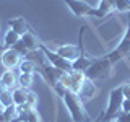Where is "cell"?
I'll list each match as a JSON object with an SVG mask.
<instances>
[{
  "instance_id": "11",
  "label": "cell",
  "mask_w": 130,
  "mask_h": 122,
  "mask_svg": "<svg viewBox=\"0 0 130 122\" xmlns=\"http://www.w3.org/2000/svg\"><path fill=\"white\" fill-rule=\"evenodd\" d=\"M93 62V57H88L86 54H85V49H83V52L80 54V57L75 60V62L72 64V70H76V72H86L88 68H89V65H91Z\"/></svg>"
},
{
  "instance_id": "2",
  "label": "cell",
  "mask_w": 130,
  "mask_h": 122,
  "mask_svg": "<svg viewBox=\"0 0 130 122\" xmlns=\"http://www.w3.org/2000/svg\"><path fill=\"white\" fill-rule=\"evenodd\" d=\"M124 91H122V86H117L111 89L109 93V103H107V108L106 111L103 112V119L101 122H111V120H116V117L119 116V112L122 111V103H124Z\"/></svg>"
},
{
  "instance_id": "28",
  "label": "cell",
  "mask_w": 130,
  "mask_h": 122,
  "mask_svg": "<svg viewBox=\"0 0 130 122\" xmlns=\"http://www.w3.org/2000/svg\"><path fill=\"white\" fill-rule=\"evenodd\" d=\"M125 38H130V23H128V26H127V29H125Z\"/></svg>"
},
{
  "instance_id": "10",
  "label": "cell",
  "mask_w": 130,
  "mask_h": 122,
  "mask_svg": "<svg viewBox=\"0 0 130 122\" xmlns=\"http://www.w3.org/2000/svg\"><path fill=\"white\" fill-rule=\"evenodd\" d=\"M8 26H10V29H13L15 33H18L20 36L26 34L28 31H31L29 24H28V21L23 18V16H18V18H13L8 21Z\"/></svg>"
},
{
  "instance_id": "13",
  "label": "cell",
  "mask_w": 130,
  "mask_h": 122,
  "mask_svg": "<svg viewBox=\"0 0 130 122\" xmlns=\"http://www.w3.org/2000/svg\"><path fill=\"white\" fill-rule=\"evenodd\" d=\"M0 80L3 81V85H5L7 89H15L13 86L18 83V77L15 75L13 70H5L2 73V77H0Z\"/></svg>"
},
{
  "instance_id": "19",
  "label": "cell",
  "mask_w": 130,
  "mask_h": 122,
  "mask_svg": "<svg viewBox=\"0 0 130 122\" xmlns=\"http://www.w3.org/2000/svg\"><path fill=\"white\" fill-rule=\"evenodd\" d=\"M34 72H36V64L32 60L24 59L20 62V73H31V75H34Z\"/></svg>"
},
{
  "instance_id": "26",
  "label": "cell",
  "mask_w": 130,
  "mask_h": 122,
  "mask_svg": "<svg viewBox=\"0 0 130 122\" xmlns=\"http://www.w3.org/2000/svg\"><path fill=\"white\" fill-rule=\"evenodd\" d=\"M122 111L130 112V99H124V103H122Z\"/></svg>"
},
{
  "instance_id": "25",
  "label": "cell",
  "mask_w": 130,
  "mask_h": 122,
  "mask_svg": "<svg viewBox=\"0 0 130 122\" xmlns=\"http://www.w3.org/2000/svg\"><path fill=\"white\" fill-rule=\"evenodd\" d=\"M122 91H124V98L125 99H130V81L125 85H122Z\"/></svg>"
},
{
  "instance_id": "7",
  "label": "cell",
  "mask_w": 130,
  "mask_h": 122,
  "mask_svg": "<svg viewBox=\"0 0 130 122\" xmlns=\"http://www.w3.org/2000/svg\"><path fill=\"white\" fill-rule=\"evenodd\" d=\"M83 33H85V26L81 28L80 31V44L78 46H70V44H62V46H59L55 49V52L59 54L60 57H63L65 60H68V62H75L76 59L80 57V54L83 52Z\"/></svg>"
},
{
  "instance_id": "5",
  "label": "cell",
  "mask_w": 130,
  "mask_h": 122,
  "mask_svg": "<svg viewBox=\"0 0 130 122\" xmlns=\"http://www.w3.org/2000/svg\"><path fill=\"white\" fill-rule=\"evenodd\" d=\"M86 75L83 72H76V70H70V72H65L60 78V83L63 85L68 91L75 93V95H80L81 89H83L85 83H86Z\"/></svg>"
},
{
  "instance_id": "20",
  "label": "cell",
  "mask_w": 130,
  "mask_h": 122,
  "mask_svg": "<svg viewBox=\"0 0 130 122\" xmlns=\"http://www.w3.org/2000/svg\"><path fill=\"white\" fill-rule=\"evenodd\" d=\"M32 78H34V75H31V73H20L18 75V85L24 89H29L31 85H32Z\"/></svg>"
},
{
  "instance_id": "6",
  "label": "cell",
  "mask_w": 130,
  "mask_h": 122,
  "mask_svg": "<svg viewBox=\"0 0 130 122\" xmlns=\"http://www.w3.org/2000/svg\"><path fill=\"white\" fill-rule=\"evenodd\" d=\"M39 49L44 52V55H46L49 65H52V67L59 68V70H62V72H70V70H72V62H68V60L63 59V57H60L55 51L49 49L46 44L41 42V44H39Z\"/></svg>"
},
{
  "instance_id": "12",
  "label": "cell",
  "mask_w": 130,
  "mask_h": 122,
  "mask_svg": "<svg viewBox=\"0 0 130 122\" xmlns=\"http://www.w3.org/2000/svg\"><path fill=\"white\" fill-rule=\"evenodd\" d=\"M21 41H23V44L26 46V49L29 52L31 51H38V49H39V44H41L39 39L36 38V34L32 31H28L26 34H23L21 36Z\"/></svg>"
},
{
  "instance_id": "15",
  "label": "cell",
  "mask_w": 130,
  "mask_h": 122,
  "mask_svg": "<svg viewBox=\"0 0 130 122\" xmlns=\"http://www.w3.org/2000/svg\"><path fill=\"white\" fill-rule=\"evenodd\" d=\"M98 11L101 13V16H107L109 13H112V11H116V5H114V0H99V3H98Z\"/></svg>"
},
{
  "instance_id": "24",
  "label": "cell",
  "mask_w": 130,
  "mask_h": 122,
  "mask_svg": "<svg viewBox=\"0 0 130 122\" xmlns=\"http://www.w3.org/2000/svg\"><path fill=\"white\" fill-rule=\"evenodd\" d=\"M116 120H117V122H130V112H124V111H120V112H119V116L116 117Z\"/></svg>"
},
{
  "instance_id": "18",
  "label": "cell",
  "mask_w": 130,
  "mask_h": 122,
  "mask_svg": "<svg viewBox=\"0 0 130 122\" xmlns=\"http://www.w3.org/2000/svg\"><path fill=\"white\" fill-rule=\"evenodd\" d=\"M13 93H11V89H5V91L0 95V106H2L3 109L10 108V106H13Z\"/></svg>"
},
{
  "instance_id": "14",
  "label": "cell",
  "mask_w": 130,
  "mask_h": 122,
  "mask_svg": "<svg viewBox=\"0 0 130 122\" xmlns=\"http://www.w3.org/2000/svg\"><path fill=\"white\" fill-rule=\"evenodd\" d=\"M28 91H29V89H24V88H21V86L11 89V93H13V103H15V106H23V104H26Z\"/></svg>"
},
{
  "instance_id": "9",
  "label": "cell",
  "mask_w": 130,
  "mask_h": 122,
  "mask_svg": "<svg viewBox=\"0 0 130 122\" xmlns=\"http://www.w3.org/2000/svg\"><path fill=\"white\" fill-rule=\"evenodd\" d=\"M21 62V55L15 51V49H5L0 55V64L7 68V70H11L16 65H20Z\"/></svg>"
},
{
  "instance_id": "4",
  "label": "cell",
  "mask_w": 130,
  "mask_h": 122,
  "mask_svg": "<svg viewBox=\"0 0 130 122\" xmlns=\"http://www.w3.org/2000/svg\"><path fill=\"white\" fill-rule=\"evenodd\" d=\"M62 2L70 8L72 15L76 16V18H85V16H91V18H103L96 7H91L89 3L83 2V0H62Z\"/></svg>"
},
{
  "instance_id": "30",
  "label": "cell",
  "mask_w": 130,
  "mask_h": 122,
  "mask_svg": "<svg viewBox=\"0 0 130 122\" xmlns=\"http://www.w3.org/2000/svg\"><path fill=\"white\" fill-rule=\"evenodd\" d=\"M0 51H2V52L5 51V44H3V41H2V39H0Z\"/></svg>"
},
{
  "instance_id": "22",
  "label": "cell",
  "mask_w": 130,
  "mask_h": 122,
  "mask_svg": "<svg viewBox=\"0 0 130 122\" xmlns=\"http://www.w3.org/2000/svg\"><path fill=\"white\" fill-rule=\"evenodd\" d=\"M26 106L28 109H36L38 106V96H36L34 91H28V98H26Z\"/></svg>"
},
{
  "instance_id": "8",
  "label": "cell",
  "mask_w": 130,
  "mask_h": 122,
  "mask_svg": "<svg viewBox=\"0 0 130 122\" xmlns=\"http://www.w3.org/2000/svg\"><path fill=\"white\" fill-rule=\"evenodd\" d=\"M130 55V38H122L120 39V42L117 44V47L114 49V51H111L107 55V59H109V62H111L112 65H116L119 60L122 59H125V57H128Z\"/></svg>"
},
{
  "instance_id": "27",
  "label": "cell",
  "mask_w": 130,
  "mask_h": 122,
  "mask_svg": "<svg viewBox=\"0 0 130 122\" xmlns=\"http://www.w3.org/2000/svg\"><path fill=\"white\" fill-rule=\"evenodd\" d=\"M5 89H7V88H5V85H3V81L0 80V95H2V93L5 91Z\"/></svg>"
},
{
  "instance_id": "31",
  "label": "cell",
  "mask_w": 130,
  "mask_h": 122,
  "mask_svg": "<svg viewBox=\"0 0 130 122\" xmlns=\"http://www.w3.org/2000/svg\"><path fill=\"white\" fill-rule=\"evenodd\" d=\"M0 112H2V109H0Z\"/></svg>"
},
{
  "instance_id": "21",
  "label": "cell",
  "mask_w": 130,
  "mask_h": 122,
  "mask_svg": "<svg viewBox=\"0 0 130 122\" xmlns=\"http://www.w3.org/2000/svg\"><path fill=\"white\" fill-rule=\"evenodd\" d=\"M114 5H116V10L120 13L130 11V0H114Z\"/></svg>"
},
{
  "instance_id": "3",
  "label": "cell",
  "mask_w": 130,
  "mask_h": 122,
  "mask_svg": "<svg viewBox=\"0 0 130 122\" xmlns=\"http://www.w3.org/2000/svg\"><path fill=\"white\" fill-rule=\"evenodd\" d=\"M112 67L114 65L109 62V59L106 55L104 57H96V59H93L89 68L85 72V75L91 81L99 80V78H109V77L112 75Z\"/></svg>"
},
{
  "instance_id": "16",
  "label": "cell",
  "mask_w": 130,
  "mask_h": 122,
  "mask_svg": "<svg viewBox=\"0 0 130 122\" xmlns=\"http://www.w3.org/2000/svg\"><path fill=\"white\" fill-rule=\"evenodd\" d=\"M20 39H21V36H20L18 33H15L13 29H8L5 33V36H3V44H5V49H11Z\"/></svg>"
},
{
  "instance_id": "23",
  "label": "cell",
  "mask_w": 130,
  "mask_h": 122,
  "mask_svg": "<svg viewBox=\"0 0 130 122\" xmlns=\"http://www.w3.org/2000/svg\"><path fill=\"white\" fill-rule=\"evenodd\" d=\"M11 49H15V51L18 52V54L21 55V57H26V55H28V52H29V51L26 49V46L23 44V41H21V39H20V41H18V42H16Z\"/></svg>"
},
{
  "instance_id": "17",
  "label": "cell",
  "mask_w": 130,
  "mask_h": 122,
  "mask_svg": "<svg viewBox=\"0 0 130 122\" xmlns=\"http://www.w3.org/2000/svg\"><path fill=\"white\" fill-rule=\"evenodd\" d=\"M96 95V86H94V83H93L91 80H86V83H85V86L83 89H81V93H80V98L81 99H89V98H93Z\"/></svg>"
},
{
  "instance_id": "29",
  "label": "cell",
  "mask_w": 130,
  "mask_h": 122,
  "mask_svg": "<svg viewBox=\"0 0 130 122\" xmlns=\"http://www.w3.org/2000/svg\"><path fill=\"white\" fill-rule=\"evenodd\" d=\"M0 122H7V119H5V116H3V111L0 112Z\"/></svg>"
},
{
  "instance_id": "1",
  "label": "cell",
  "mask_w": 130,
  "mask_h": 122,
  "mask_svg": "<svg viewBox=\"0 0 130 122\" xmlns=\"http://www.w3.org/2000/svg\"><path fill=\"white\" fill-rule=\"evenodd\" d=\"M62 99H63L65 108L68 109V114H70L73 122H93L83 106V99L78 95H75V93L67 89V93H65V96Z\"/></svg>"
}]
</instances>
